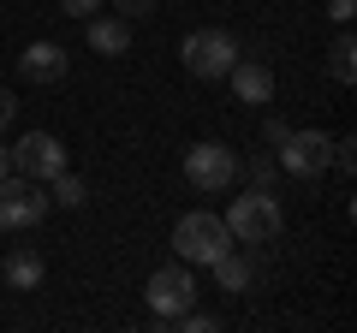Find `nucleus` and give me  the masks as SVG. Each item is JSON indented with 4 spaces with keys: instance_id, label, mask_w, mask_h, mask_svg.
Returning <instances> with one entry per match:
<instances>
[{
    "instance_id": "3",
    "label": "nucleus",
    "mask_w": 357,
    "mask_h": 333,
    "mask_svg": "<svg viewBox=\"0 0 357 333\" xmlns=\"http://www.w3.org/2000/svg\"><path fill=\"white\" fill-rule=\"evenodd\" d=\"M178 60H185V72L203 77V84H220V77L232 72V60H238V36L232 30H191V36L178 42Z\"/></svg>"
},
{
    "instance_id": "7",
    "label": "nucleus",
    "mask_w": 357,
    "mask_h": 333,
    "mask_svg": "<svg viewBox=\"0 0 357 333\" xmlns=\"http://www.w3.org/2000/svg\"><path fill=\"white\" fill-rule=\"evenodd\" d=\"M274 161H280L292 179H321L333 166V137L328 131H286V137L274 143Z\"/></svg>"
},
{
    "instance_id": "18",
    "label": "nucleus",
    "mask_w": 357,
    "mask_h": 333,
    "mask_svg": "<svg viewBox=\"0 0 357 333\" xmlns=\"http://www.w3.org/2000/svg\"><path fill=\"white\" fill-rule=\"evenodd\" d=\"M107 6H114V13L126 18V24H137V18H149L155 6H161V0H107Z\"/></svg>"
},
{
    "instance_id": "11",
    "label": "nucleus",
    "mask_w": 357,
    "mask_h": 333,
    "mask_svg": "<svg viewBox=\"0 0 357 333\" xmlns=\"http://www.w3.org/2000/svg\"><path fill=\"white\" fill-rule=\"evenodd\" d=\"M84 36H89V48L96 54H107V60H119V54H131V24L126 18H107V13H89L84 18Z\"/></svg>"
},
{
    "instance_id": "19",
    "label": "nucleus",
    "mask_w": 357,
    "mask_h": 333,
    "mask_svg": "<svg viewBox=\"0 0 357 333\" xmlns=\"http://www.w3.org/2000/svg\"><path fill=\"white\" fill-rule=\"evenodd\" d=\"M286 131H292V125H286V119H280V114H268V119H262V143H268V149H274V143H280V137H286Z\"/></svg>"
},
{
    "instance_id": "8",
    "label": "nucleus",
    "mask_w": 357,
    "mask_h": 333,
    "mask_svg": "<svg viewBox=\"0 0 357 333\" xmlns=\"http://www.w3.org/2000/svg\"><path fill=\"white\" fill-rule=\"evenodd\" d=\"M66 143L54 137V131H24V137L13 143V173H24V179H36V185H48L54 173H66Z\"/></svg>"
},
{
    "instance_id": "4",
    "label": "nucleus",
    "mask_w": 357,
    "mask_h": 333,
    "mask_svg": "<svg viewBox=\"0 0 357 333\" xmlns=\"http://www.w3.org/2000/svg\"><path fill=\"white\" fill-rule=\"evenodd\" d=\"M143 304H149V316L161 321V327H173L185 309L197 304V280L185 262H167V268H155L149 280H143Z\"/></svg>"
},
{
    "instance_id": "16",
    "label": "nucleus",
    "mask_w": 357,
    "mask_h": 333,
    "mask_svg": "<svg viewBox=\"0 0 357 333\" xmlns=\"http://www.w3.org/2000/svg\"><path fill=\"white\" fill-rule=\"evenodd\" d=\"M274 166H280V161H274V149H262V155H250L238 173H244L250 185H268V191H274Z\"/></svg>"
},
{
    "instance_id": "20",
    "label": "nucleus",
    "mask_w": 357,
    "mask_h": 333,
    "mask_svg": "<svg viewBox=\"0 0 357 333\" xmlns=\"http://www.w3.org/2000/svg\"><path fill=\"white\" fill-rule=\"evenodd\" d=\"M60 13L66 18H89V13H102V0H60Z\"/></svg>"
},
{
    "instance_id": "22",
    "label": "nucleus",
    "mask_w": 357,
    "mask_h": 333,
    "mask_svg": "<svg viewBox=\"0 0 357 333\" xmlns=\"http://www.w3.org/2000/svg\"><path fill=\"white\" fill-rule=\"evenodd\" d=\"M13 119H18V95H13V90H0V131L13 125Z\"/></svg>"
},
{
    "instance_id": "17",
    "label": "nucleus",
    "mask_w": 357,
    "mask_h": 333,
    "mask_svg": "<svg viewBox=\"0 0 357 333\" xmlns=\"http://www.w3.org/2000/svg\"><path fill=\"white\" fill-rule=\"evenodd\" d=\"M173 327H185V333H215V327H220V316H208V309H197V304H191L185 316L173 321Z\"/></svg>"
},
{
    "instance_id": "9",
    "label": "nucleus",
    "mask_w": 357,
    "mask_h": 333,
    "mask_svg": "<svg viewBox=\"0 0 357 333\" xmlns=\"http://www.w3.org/2000/svg\"><path fill=\"white\" fill-rule=\"evenodd\" d=\"M227 84H232V95L238 102H250V107H268L274 102V65H262V60H232V72H227Z\"/></svg>"
},
{
    "instance_id": "1",
    "label": "nucleus",
    "mask_w": 357,
    "mask_h": 333,
    "mask_svg": "<svg viewBox=\"0 0 357 333\" xmlns=\"http://www.w3.org/2000/svg\"><path fill=\"white\" fill-rule=\"evenodd\" d=\"M220 220H227L232 244H250V250H262V244H274L286 232V208H280V196L268 191V185H250L244 196H232Z\"/></svg>"
},
{
    "instance_id": "21",
    "label": "nucleus",
    "mask_w": 357,
    "mask_h": 333,
    "mask_svg": "<svg viewBox=\"0 0 357 333\" xmlns=\"http://www.w3.org/2000/svg\"><path fill=\"white\" fill-rule=\"evenodd\" d=\"M351 13H357V0H328V18H333V24H351Z\"/></svg>"
},
{
    "instance_id": "23",
    "label": "nucleus",
    "mask_w": 357,
    "mask_h": 333,
    "mask_svg": "<svg viewBox=\"0 0 357 333\" xmlns=\"http://www.w3.org/2000/svg\"><path fill=\"white\" fill-rule=\"evenodd\" d=\"M6 173H13V149H6V143H0V179H6Z\"/></svg>"
},
{
    "instance_id": "5",
    "label": "nucleus",
    "mask_w": 357,
    "mask_h": 333,
    "mask_svg": "<svg viewBox=\"0 0 357 333\" xmlns=\"http://www.w3.org/2000/svg\"><path fill=\"white\" fill-rule=\"evenodd\" d=\"M48 185L24 179V173H6L0 179V232H30L48 220Z\"/></svg>"
},
{
    "instance_id": "13",
    "label": "nucleus",
    "mask_w": 357,
    "mask_h": 333,
    "mask_svg": "<svg viewBox=\"0 0 357 333\" xmlns=\"http://www.w3.org/2000/svg\"><path fill=\"white\" fill-rule=\"evenodd\" d=\"M208 268H215L220 292H250V286H256V262H250V256H238V250H220Z\"/></svg>"
},
{
    "instance_id": "12",
    "label": "nucleus",
    "mask_w": 357,
    "mask_h": 333,
    "mask_svg": "<svg viewBox=\"0 0 357 333\" xmlns=\"http://www.w3.org/2000/svg\"><path fill=\"white\" fill-rule=\"evenodd\" d=\"M42 280H48V262H42V250H30V244L6 250V286H13V292H36Z\"/></svg>"
},
{
    "instance_id": "15",
    "label": "nucleus",
    "mask_w": 357,
    "mask_h": 333,
    "mask_svg": "<svg viewBox=\"0 0 357 333\" xmlns=\"http://www.w3.org/2000/svg\"><path fill=\"white\" fill-rule=\"evenodd\" d=\"M328 72L340 77V84H351V77H357V42H351V30H345V24H340V36L328 42Z\"/></svg>"
},
{
    "instance_id": "14",
    "label": "nucleus",
    "mask_w": 357,
    "mask_h": 333,
    "mask_svg": "<svg viewBox=\"0 0 357 333\" xmlns=\"http://www.w3.org/2000/svg\"><path fill=\"white\" fill-rule=\"evenodd\" d=\"M48 203H54V208H84V203H89V185L66 166V173H54V179H48Z\"/></svg>"
},
{
    "instance_id": "6",
    "label": "nucleus",
    "mask_w": 357,
    "mask_h": 333,
    "mask_svg": "<svg viewBox=\"0 0 357 333\" xmlns=\"http://www.w3.org/2000/svg\"><path fill=\"white\" fill-rule=\"evenodd\" d=\"M238 179V155L227 149V143H191L185 149V185L191 191H203V196H215V191H227V185Z\"/></svg>"
},
{
    "instance_id": "10",
    "label": "nucleus",
    "mask_w": 357,
    "mask_h": 333,
    "mask_svg": "<svg viewBox=\"0 0 357 333\" xmlns=\"http://www.w3.org/2000/svg\"><path fill=\"white\" fill-rule=\"evenodd\" d=\"M66 65H72V60H66V48H60V42H30V48L18 54V72H24L30 84H60V77H66Z\"/></svg>"
},
{
    "instance_id": "2",
    "label": "nucleus",
    "mask_w": 357,
    "mask_h": 333,
    "mask_svg": "<svg viewBox=\"0 0 357 333\" xmlns=\"http://www.w3.org/2000/svg\"><path fill=\"white\" fill-rule=\"evenodd\" d=\"M173 250H178L185 268H208L220 250H232V232H227V220H220V215L191 208V215H178V226H173Z\"/></svg>"
}]
</instances>
